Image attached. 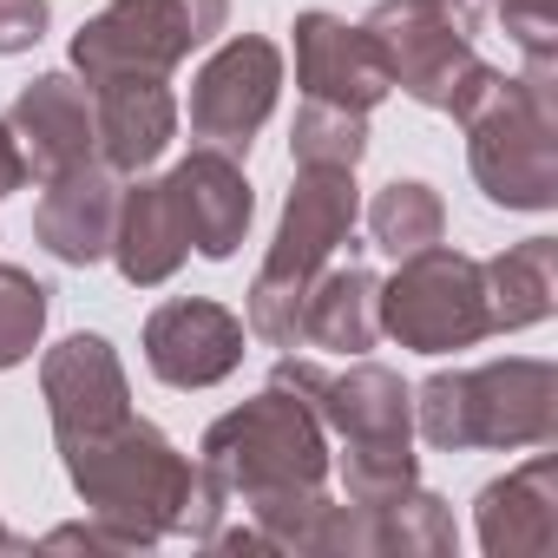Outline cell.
Masks as SVG:
<instances>
[{
    "label": "cell",
    "instance_id": "cell-21",
    "mask_svg": "<svg viewBox=\"0 0 558 558\" xmlns=\"http://www.w3.org/2000/svg\"><path fill=\"white\" fill-rule=\"evenodd\" d=\"M486 276V323L493 336H512V329H532L558 310V236H525V243H506L499 256L480 263Z\"/></svg>",
    "mask_w": 558,
    "mask_h": 558
},
{
    "label": "cell",
    "instance_id": "cell-14",
    "mask_svg": "<svg viewBox=\"0 0 558 558\" xmlns=\"http://www.w3.org/2000/svg\"><path fill=\"white\" fill-rule=\"evenodd\" d=\"M290 34H296V86H303V99L342 106V112H375V106L395 93L381 53H375L368 34L349 27L342 14L310 8V14H296Z\"/></svg>",
    "mask_w": 558,
    "mask_h": 558
},
{
    "label": "cell",
    "instance_id": "cell-20",
    "mask_svg": "<svg viewBox=\"0 0 558 558\" xmlns=\"http://www.w3.org/2000/svg\"><path fill=\"white\" fill-rule=\"evenodd\" d=\"M375 296H381V276L362 269V263H323V276L303 296V316H296V342L310 349H336V355H362L381 342V316H375Z\"/></svg>",
    "mask_w": 558,
    "mask_h": 558
},
{
    "label": "cell",
    "instance_id": "cell-2",
    "mask_svg": "<svg viewBox=\"0 0 558 558\" xmlns=\"http://www.w3.org/2000/svg\"><path fill=\"white\" fill-rule=\"evenodd\" d=\"M447 119L466 132V165L486 204L499 210L558 204V80L473 60L447 93Z\"/></svg>",
    "mask_w": 558,
    "mask_h": 558
},
{
    "label": "cell",
    "instance_id": "cell-11",
    "mask_svg": "<svg viewBox=\"0 0 558 558\" xmlns=\"http://www.w3.org/2000/svg\"><path fill=\"white\" fill-rule=\"evenodd\" d=\"M243 316L210 296H178L145 316V368L165 388H217L243 368Z\"/></svg>",
    "mask_w": 558,
    "mask_h": 558
},
{
    "label": "cell",
    "instance_id": "cell-3",
    "mask_svg": "<svg viewBox=\"0 0 558 558\" xmlns=\"http://www.w3.org/2000/svg\"><path fill=\"white\" fill-rule=\"evenodd\" d=\"M414 427L440 453L551 447L558 440V368L538 355H506L486 368H440L414 388Z\"/></svg>",
    "mask_w": 558,
    "mask_h": 558
},
{
    "label": "cell",
    "instance_id": "cell-18",
    "mask_svg": "<svg viewBox=\"0 0 558 558\" xmlns=\"http://www.w3.org/2000/svg\"><path fill=\"white\" fill-rule=\"evenodd\" d=\"M112 217H119V171H106L99 158L93 165H73L60 178L40 184V204H34V236L53 263H99L112 250Z\"/></svg>",
    "mask_w": 558,
    "mask_h": 558
},
{
    "label": "cell",
    "instance_id": "cell-19",
    "mask_svg": "<svg viewBox=\"0 0 558 558\" xmlns=\"http://www.w3.org/2000/svg\"><path fill=\"white\" fill-rule=\"evenodd\" d=\"M106 256L119 263V276L132 290H158V283H171V276L184 269L191 230H184L178 197H171L165 178L138 171L132 184H119V217H112V250Z\"/></svg>",
    "mask_w": 558,
    "mask_h": 558
},
{
    "label": "cell",
    "instance_id": "cell-6",
    "mask_svg": "<svg viewBox=\"0 0 558 558\" xmlns=\"http://www.w3.org/2000/svg\"><path fill=\"white\" fill-rule=\"evenodd\" d=\"M395 263L401 269L388 276L381 296H375L381 336H395L414 355H453V349H473V342L493 336L480 256H466L453 243H427V250L395 256Z\"/></svg>",
    "mask_w": 558,
    "mask_h": 558
},
{
    "label": "cell",
    "instance_id": "cell-23",
    "mask_svg": "<svg viewBox=\"0 0 558 558\" xmlns=\"http://www.w3.org/2000/svg\"><path fill=\"white\" fill-rule=\"evenodd\" d=\"M440 230H447V204H440V191L421 184V178H395V184H381L375 204H368V236H375V250H388V256H414V250L440 243Z\"/></svg>",
    "mask_w": 558,
    "mask_h": 558
},
{
    "label": "cell",
    "instance_id": "cell-24",
    "mask_svg": "<svg viewBox=\"0 0 558 558\" xmlns=\"http://www.w3.org/2000/svg\"><path fill=\"white\" fill-rule=\"evenodd\" d=\"M342 486L355 506H388L401 499L408 486H421V453H414V434H388V440H342Z\"/></svg>",
    "mask_w": 558,
    "mask_h": 558
},
{
    "label": "cell",
    "instance_id": "cell-4",
    "mask_svg": "<svg viewBox=\"0 0 558 558\" xmlns=\"http://www.w3.org/2000/svg\"><path fill=\"white\" fill-rule=\"evenodd\" d=\"M355 217H362L355 171H342V165H296V184L283 197V217H276V236L263 250V269H256L250 303H243V329L263 349H303L296 342L303 296L323 276V263H336V250L355 236Z\"/></svg>",
    "mask_w": 558,
    "mask_h": 558
},
{
    "label": "cell",
    "instance_id": "cell-26",
    "mask_svg": "<svg viewBox=\"0 0 558 558\" xmlns=\"http://www.w3.org/2000/svg\"><path fill=\"white\" fill-rule=\"evenodd\" d=\"M290 151H296V165H342V171H355L368 158V112H342V106L303 99Z\"/></svg>",
    "mask_w": 558,
    "mask_h": 558
},
{
    "label": "cell",
    "instance_id": "cell-28",
    "mask_svg": "<svg viewBox=\"0 0 558 558\" xmlns=\"http://www.w3.org/2000/svg\"><path fill=\"white\" fill-rule=\"evenodd\" d=\"M27 184V158H21V145H14V132H8V119H0V197H14Z\"/></svg>",
    "mask_w": 558,
    "mask_h": 558
},
{
    "label": "cell",
    "instance_id": "cell-1",
    "mask_svg": "<svg viewBox=\"0 0 558 558\" xmlns=\"http://www.w3.org/2000/svg\"><path fill=\"white\" fill-rule=\"evenodd\" d=\"M73 493L86 499V512L112 532L119 551H151L158 538H191L210 545V532L223 525V486L178 453V440L138 414H125L119 427L60 447Z\"/></svg>",
    "mask_w": 558,
    "mask_h": 558
},
{
    "label": "cell",
    "instance_id": "cell-8",
    "mask_svg": "<svg viewBox=\"0 0 558 558\" xmlns=\"http://www.w3.org/2000/svg\"><path fill=\"white\" fill-rule=\"evenodd\" d=\"M362 34L381 53L388 86H401L427 112H447V93L480 60L473 53V40H480V8L473 0H375Z\"/></svg>",
    "mask_w": 558,
    "mask_h": 558
},
{
    "label": "cell",
    "instance_id": "cell-22",
    "mask_svg": "<svg viewBox=\"0 0 558 558\" xmlns=\"http://www.w3.org/2000/svg\"><path fill=\"white\" fill-rule=\"evenodd\" d=\"M460 551V525L440 493L408 486L401 499L375 506V558H447Z\"/></svg>",
    "mask_w": 558,
    "mask_h": 558
},
{
    "label": "cell",
    "instance_id": "cell-16",
    "mask_svg": "<svg viewBox=\"0 0 558 558\" xmlns=\"http://www.w3.org/2000/svg\"><path fill=\"white\" fill-rule=\"evenodd\" d=\"M473 532L486 558L558 551V453H532L506 480H486L473 499Z\"/></svg>",
    "mask_w": 558,
    "mask_h": 558
},
{
    "label": "cell",
    "instance_id": "cell-13",
    "mask_svg": "<svg viewBox=\"0 0 558 558\" xmlns=\"http://www.w3.org/2000/svg\"><path fill=\"white\" fill-rule=\"evenodd\" d=\"M86 93H93V151L106 171L138 178L171 151L178 99L158 73H112V80H93Z\"/></svg>",
    "mask_w": 558,
    "mask_h": 558
},
{
    "label": "cell",
    "instance_id": "cell-25",
    "mask_svg": "<svg viewBox=\"0 0 558 558\" xmlns=\"http://www.w3.org/2000/svg\"><path fill=\"white\" fill-rule=\"evenodd\" d=\"M47 310H53V290L40 283V276L21 269V263H0V375L21 368L40 349Z\"/></svg>",
    "mask_w": 558,
    "mask_h": 558
},
{
    "label": "cell",
    "instance_id": "cell-5",
    "mask_svg": "<svg viewBox=\"0 0 558 558\" xmlns=\"http://www.w3.org/2000/svg\"><path fill=\"white\" fill-rule=\"evenodd\" d=\"M197 466L223 486L230 506L256 493H290V486H323L329 480V427L290 395L263 388L256 401L217 414L197 440Z\"/></svg>",
    "mask_w": 558,
    "mask_h": 558
},
{
    "label": "cell",
    "instance_id": "cell-12",
    "mask_svg": "<svg viewBox=\"0 0 558 558\" xmlns=\"http://www.w3.org/2000/svg\"><path fill=\"white\" fill-rule=\"evenodd\" d=\"M40 401L53 421V447H80L132 414V388L119 368V349L106 336H66L40 362Z\"/></svg>",
    "mask_w": 558,
    "mask_h": 558
},
{
    "label": "cell",
    "instance_id": "cell-15",
    "mask_svg": "<svg viewBox=\"0 0 558 558\" xmlns=\"http://www.w3.org/2000/svg\"><path fill=\"white\" fill-rule=\"evenodd\" d=\"M8 132L27 158V178H40V184L99 158L93 151V93L73 73H40L34 86H21L8 106Z\"/></svg>",
    "mask_w": 558,
    "mask_h": 558
},
{
    "label": "cell",
    "instance_id": "cell-9",
    "mask_svg": "<svg viewBox=\"0 0 558 558\" xmlns=\"http://www.w3.org/2000/svg\"><path fill=\"white\" fill-rule=\"evenodd\" d=\"M283 99V47L263 34H230L191 80V138L243 158Z\"/></svg>",
    "mask_w": 558,
    "mask_h": 558
},
{
    "label": "cell",
    "instance_id": "cell-17",
    "mask_svg": "<svg viewBox=\"0 0 558 558\" xmlns=\"http://www.w3.org/2000/svg\"><path fill=\"white\" fill-rule=\"evenodd\" d=\"M171 197H178V217L191 230V250L210 256V263H230L236 243L250 236V217H256V191L243 178V165L217 145H197L191 158H178L165 171Z\"/></svg>",
    "mask_w": 558,
    "mask_h": 558
},
{
    "label": "cell",
    "instance_id": "cell-27",
    "mask_svg": "<svg viewBox=\"0 0 558 558\" xmlns=\"http://www.w3.org/2000/svg\"><path fill=\"white\" fill-rule=\"evenodd\" d=\"M47 21H53L47 0H0V60L40 47L47 40Z\"/></svg>",
    "mask_w": 558,
    "mask_h": 558
},
{
    "label": "cell",
    "instance_id": "cell-10",
    "mask_svg": "<svg viewBox=\"0 0 558 558\" xmlns=\"http://www.w3.org/2000/svg\"><path fill=\"white\" fill-rule=\"evenodd\" d=\"M276 388H290L336 440H388V434H414V388L381 368V362H355V368H316V362H276L269 375Z\"/></svg>",
    "mask_w": 558,
    "mask_h": 558
},
{
    "label": "cell",
    "instance_id": "cell-29",
    "mask_svg": "<svg viewBox=\"0 0 558 558\" xmlns=\"http://www.w3.org/2000/svg\"><path fill=\"white\" fill-rule=\"evenodd\" d=\"M0 551H21V538H14V532H8V525H0Z\"/></svg>",
    "mask_w": 558,
    "mask_h": 558
},
{
    "label": "cell",
    "instance_id": "cell-7",
    "mask_svg": "<svg viewBox=\"0 0 558 558\" xmlns=\"http://www.w3.org/2000/svg\"><path fill=\"white\" fill-rule=\"evenodd\" d=\"M230 21V0H112L73 34V73L112 80V73H158L171 80L204 40H217Z\"/></svg>",
    "mask_w": 558,
    "mask_h": 558
}]
</instances>
